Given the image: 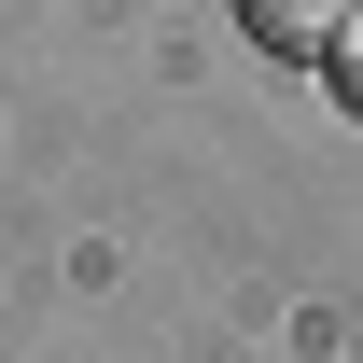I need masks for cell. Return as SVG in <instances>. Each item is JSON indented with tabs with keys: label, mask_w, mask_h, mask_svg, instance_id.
<instances>
[{
	"label": "cell",
	"mask_w": 363,
	"mask_h": 363,
	"mask_svg": "<svg viewBox=\"0 0 363 363\" xmlns=\"http://www.w3.org/2000/svg\"><path fill=\"white\" fill-rule=\"evenodd\" d=\"M350 14H363V0H238V28H252L266 56H321Z\"/></svg>",
	"instance_id": "1"
},
{
	"label": "cell",
	"mask_w": 363,
	"mask_h": 363,
	"mask_svg": "<svg viewBox=\"0 0 363 363\" xmlns=\"http://www.w3.org/2000/svg\"><path fill=\"white\" fill-rule=\"evenodd\" d=\"M335 56H350V70H335V84H350V112H363V14H350V28H335Z\"/></svg>",
	"instance_id": "2"
}]
</instances>
